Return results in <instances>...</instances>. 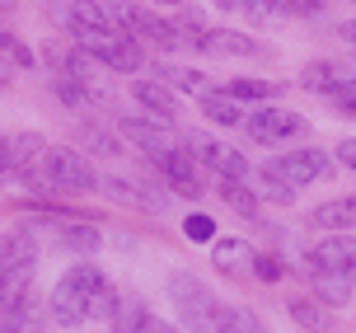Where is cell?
Masks as SVG:
<instances>
[{
  "label": "cell",
  "instance_id": "cell-1",
  "mask_svg": "<svg viewBox=\"0 0 356 333\" xmlns=\"http://www.w3.org/2000/svg\"><path fill=\"white\" fill-rule=\"evenodd\" d=\"M104 286V272L94 263H75L66 277L56 281V291H52V315L66 324V329H75V324H85V305L89 296Z\"/></svg>",
  "mask_w": 356,
  "mask_h": 333
},
{
  "label": "cell",
  "instance_id": "cell-2",
  "mask_svg": "<svg viewBox=\"0 0 356 333\" xmlns=\"http://www.w3.org/2000/svg\"><path fill=\"white\" fill-rule=\"evenodd\" d=\"M47 183H52L56 193H94L99 188V174L89 169V160L85 155H75V150H52L47 155Z\"/></svg>",
  "mask_w": 356,
  "mask_h": 333
},
{
  "label": "cell",
  "instance_id": "cell-3",
  "mask_svg": "<svg viewBox=\"0 0 356 333\" xmlns=\"http://www.w3.org/2000/svg\"><path fill=\"white\" fill-rule=\"evenodd\" d=\"M85 42V52L89 56H99L104 66H113V70H141V42L131 33H89V38H80Z\"/></svg>",
  "mask_w": 356,
  "mask_h": 333
},
{
  "label": "cell",
  "instance_id": "cell-4",
  "mask_svg": "<svg viewBox=\"0 0 356 333\" xmlns=\"http://www.w3.org/2000/svg\"><path fill=\"white\" fill-rule=\"evenodd\" d=\"M118 132H122L131 146H141L145 155H155V160H164L169 150H174V132H169V123H160V118L122 113V118H118Z\"/></svg>",
  "mask_w": 356,
  "mask_h": 333
},
{
  "label": "cell",
  "instance_id": "cell-5",
  "mask_svg": "<svg viewBox=\"0 0 356 333\" xmlns=\"http://www.w3.org/2000/svg\"><path fill=\"white\" fill-rule=\"evenodd\" d=\"M305 263H309V272H347V277H356V240L352 235H328L305 254Z\"/></svg>",
  "mask_w": 356,
  "mask_h": 333
},
{
  "label": "cell",
  "instance_id": "cell-6",
  "mask_svg": "<svg viewBox=\"0 0 356 333\" xmlns=\"http://www.w3.org/2000/svg\"><path fill=\"white\" fill-rule=\"evenodd\" d=\"M169 286H174V296H178L183 319H188L193 329H211L216 305H211V296H207V286H202L197 277H188V272H174V277H169Z\"/></svg>",
  "mask_w": 356,
  "mask_h": 333
},
{
  "label": "cell",
  "instance_id": "cell-7",
  "mask_svg": "<svg viewBox=\"0 0 356 333\" xmlns=\"http://www.w3.org/2000/svg\"><path fill=\"white\" fill-rule=\"evenodd\" d=\"M267 169L277 178H286L291 188H305V183H314V178L328 174V150H291V155L272 160Z\"/></svg>",
  "mask_w": 356,
  "mask_h": 333
},
{
  "label": "cell",
  "instance_id": "cell-8",
  "mask_svg": "<svg viewBox=\"0 0 356 333\" xmlns=\"http://www.w3.org/2000/svg\"><path fill=\"white\" fill-rule=\"evenodd\" d=\"M244 127H249V137H253V141H263V146H277V141H291L305 123L296 118V113H286V108H258V113H253Z\"/></svg>",
  "mask_w": 356,
  "mask_h": 333
},
{
  "label": "cell",
  "instance_id": "cell-9",
  "mask_svg": "<svg viewBox=\"0 0 356 333\" xmlns=\"http://www.w3.org/2000/svg\"><path fill=\"white\" fill-rule=\"evenodd\" d=\"M66 24L75 29V38H89V33H113V15H108L104 0H75L66 10ZM122 33V29H118Z\"/></svg>",
  "mask_w": 356,
  "mask_h": 333
},
{
  "label": "cell",
  "instance_id": "cell-10",
  "mask_svg": "<svg viewBox=\"0 0 356 333\" xmlns=\"http://www.w3.org/2000/svg\"><path fill=\"white\" fill-rule=\"evenodd\" d=\"M160 164H164L169 183H174L183 197H202V193H207V188H202V174H197V160L188 155V150H169Z\"/></svg>",
  "mask_w": 356,
  "mask_h": 333
},
{
  "label": "cell",
  "instance_id": "cell-11",
  "mask_svg": "<svg viewBox=\"0 0 356 333\" xmlns=\"http://www.w3.org/2000/svg\"><path fill=\"white\" fill-rule=\"evenodd\" d=\"M131 94H136V104H141V108H150V118L174 123V113H178V94H174V89H164L160 80H136Z\"/></svg>",
  "mask_w": 356,
  "mask_h": 333
},
{
  "label": "cell",
  "instance_id": "cell-12",
  "mask_svg": "<svg viewBox=\"0 0 356 333\" xmlns=\"http://www.w3.org/2000/svg\"><path fill=\"white\" fill-rule=\"evenodd\" d=\"M309 281H314L323 305H347L356 286V277H347V272H309Z\"/></svg>",
  "mask_w": 356,
  "mask_h": 333
},
{
  "label": "cell",
  "instance_id": "cell-13",
  "mask_svg": "<svg viewBox=\"0 0 356 333\" xmlns=\"http://www.w3.org/2000/svg\"><path fill=\"white\" fill-rule=\"evenodd\" d=\"M211 258L220 272H244L253 263V249L244 240H211Z\"/></svg>",
  "mask_w": 356,
  "mask_h": 333
},
{
  "label": "cell",
  "instance_id": "cell-14",
  "mask_svg": "<svg viewBox=\"0 0 356 333\" xmlns=\"http://www.w3.org/2000/svg\"><path fill=\"white\" fill-rule=\"evenodd\" d=\"M216 188H220V197H225L239 216H249V221L258 216V193H253L244 178H220V174H216Z\"/></svg>",
  "mask_w": 356,
  "mask_h": 333
},
{
  "label": "cell",
  "instance_id": "cell-15",
  "mask_svg": "<svg viewBox=\"0 0 356 333\" xmlns=\"http://www.w3.org/2000/svg\"><path fill=\"white\" fill-rule=\"evenodd\" d=\"M33 258H38V249L29 235H0V277L19 263H33Z\"/></svg>",
  "mask_w": 356,
  "mask_h": 333
},
{
  "label": "cell",
  "instance_id": "cell-16",
  "mask_svg": "<svg viewBox=\"0 0 356 333\" xmlns=\"http://www.w3.org/2000/svg\"><path fill=\"white\" fill-rule=\"evenodd\" d=\"M0 150H5V164H10V169H24V164L42 150V137H38V132H19V137L0 141Z\"/></svg>",
  "mask_w": 356,
  "mask_h": 333
},
{
  "label": "cell",
  "instance_id": "cell-17",
  "mask_svg": "<svg viewBox=\"0 0 356 333\" xmlns=\"http://www.w3.org/2000/svg\"><path fill=\"white\" fill-rule=\"evenodd\" d=\"M104 193H108V197H118V202H131V207H150V211H160V207H164V197L145 193V188L127 183V178H104Z\"/></svg>",
  "mask_w": 356,
  "mask_h": 333
},
{
  "label": "cell",
  "instance_id": "cell-18",
  "mask_svg": "<svg viewBox=\"0 0 356 333\" xmlns=\"http://www.w3.org/2000/svg\"><path fill=\"white\" fill-rule=\"evenodd\" d=\"M314 226H356V193L352 197H338V202H323V207H314V216H309Z\"/></svg>",
  "mask_w": 356,
  "mask_h": 333
},
{
  "label": "cell",
  "instance_id": "cell-19",
  "mask_svg": "<svg viewBox=\"0 0 356 333\" xmlns=\"http://www.w3.org/2000/svg\"><path fill=\"white\" fill-rule=\"evenodd\" d=\"M202 108H207V118L220 123V127H239L244 123V108H239V99H230V94H207Z\"/></svg>",
  "mask_w": 356,
  "mask_h": 333
},
{
  "label": "cell",
  "instance_id": "cell-20",
  "mask_svg": "<svg viewBox=\"0 0 356 333\" xmlns=\"http://www.w3.org/2000/svg\"><path fill=\"white\" fill-rule=\"evenodd\" d=\"M202 47H207V52H225V56H249L253 38H239V33H230V29H216V33L202 38Z\"/></svg>",
  "mask_w": 356,
  "mask_h": 333
},
{
  "label": "cell",
  "instance_id": "cell-21",
  "mask_svg": "<svg viewBox=\"0 0 356 333\" xmlns=\"http://www.w3.org/2000/svg\"><path fill=\"white\" fill-rule=\"evenodd\" d=\"M286 310H291V319L296 324H305V329H328V305L323 300H286Z\"/></svg>",
  "mask_w": 356,
  "mask_h": 333
},
{
  "label": "cell",
  "instance_id": "cell-22",
  "mask_svg": "<svg viewBox=\"0 0 356 333\" xmlns=\"http://www.w3.org/2000/svg\"><path fill=\"white\" fill-rule=\"evenodd\" d=\"M29 315H33V296H29V291L15 296V300H5V305H0V333H19L29 324Z\"/></svg>",
  "mask_w": 356,
  "mask_h": 333
},
{
  "label": "cell",
  "instance_id": "cell-23",
  "mask_svg": "<svg viewBox=\"0 0 356 333\" xmlns=\"http://www.w3.org/2000/svg\"><path fill=\"white\" fill-rule=\"evenodd\" d=\"M211 329H216V333H267L263 324L249 315V310H216Z\"/></svg>",
  "mask_w": 356,
  "mask_h": 333
},
{
  "label": "cell",
  "instance_id": "cell-24",
  "mask_svg": "<svg viewBox=\"0 0 356 333\" xmlns=\"http://www.w3.org/2000/svg\"><path fill=\"white\" fill-rule=\"evenodd\" d=\"M104 245V235L99 226H66L61 230V249H75V254H89V249Z\"/></svg>",
  "mask_w": 356,
  "mask_h": 333
},
{
  "label": "cell",
  "instance_id": "cell-25",
  "mask_svg": "<svg viewBox=\"0 0 356 333\" xmlns=\"http://www.w3.org/2000/svg\"><path fill=\"white\" fill-rule=\"evenodd\" d=\"M211 174H220V178H244V183H249V160L239 155V150H234V146H220V155H216V169Z\"/></svg>",
  "mask_w": 356,
  "mask_h": 333
},
{
  "label": "cell",
  "instance_id": "cell-26",
  "mask_svg": "<svg viewBox=\"0 0 356 333\" xmlns=\"http://www.w3.org/2000/svg\"><path fill=\"white\" fill-rule=\"evenodd\" d=\"M183 146H188V155L202 164V169H216V155H220V141H211V137H202V132H188L183 137Z\"/></svg>",
  "mask_w": 356,
  "mask_h": 333
},
{
  "label": "cell",
  "instance_id": "cell-27",
  "mask_svg": "<svg viewBox=\"0 0 356 333\" xmlns=\"http://www.w3.org/2000/svg\"><path fill=\"white\" fill-rule=\"evenodd\" d=\"M258 197H267V202H291L296 197V188L286 183V178H277L272 169H258V188H253Z\"/></svg>",
  "mask_w": 356,
  "mask_h": 333
},
{
  "label": "cell",
  "instance_id": "cell-28",
  "mask_svg": "<svg viewBox=\"0 0 356 333\" xmlns=\"http://www.w3.org/2000/svg\"><path fill=\"white\" fill-rule=\"evenodd\" d=\"M118 305H122V300H118V291H113V286H99V291H94V296H89V305H85V319H113L118 315Z\"/></svg>",
  "mask_w": 356,
  "mask_h": 333
},
{
  "label": "cell",
  "instance_id": "cell-29",
  "mask_svg": "<svg viewBox=\"0 0 356 333\" xmlns=\"http://www.w3.org/2000/svg\"><path fill=\"white\" fill-rule=\"evenodd\" d=\"M244 10L253 19H286L291 10H300V0H244Z\"/></svg>",
  "mask_w": 356,
  "mask_h": 333
},
{
  "label": "cell",
  "instance_id": "cell-30",
  "mask_svg": "<svg viewBox=\"0 0 356 333\" xmlns=\"http://www.w3.org/2000/svg\"><path fill=\"white\" fill-rule=\"evenodd\" d=\"M300 85H305V89H314V94H333V85H338V70L323 66V61H314V66L300 75Z\"/></svg>",
  "mask_w": 356,
  "mask_h": 333
},
{
  "label": "cell",
  "instance_id": "cell-31",
  "mask_svg": "<svg viewBox=\"0 0 356 333\" xmlns=\"http://www.w3.org/2000/svg\"><path fill=\"white\" fill-rule=\"evenodd\" d=\"M80 141H85L89 150H99V155H122V146L113 132H99V127H80Z\"/></svg>",
  "mask_w": 356,
  "mask_h": 333
},
{
  "label": "cell",
  "instance_id": "cell-32",
  "mask_svg": "<svg viewBox=\"0 0 356 333\" xmlns=\"http://www.w3.org/2000/svg\"><path fill=\"white\" fill-rule=\"evenodd\" d=\"M333 104L342 108V118H356V75H347V80L338 75V85H333Z\"/></svg>",
  "mask_w": 356,
  "mask_h": 333
},
{
  "label": "cell",
  "instance_id": "cell-33",
  "mask_svg": "<svg viewBox=\"0 0 356 333\" xmlns=\"http://www.w3.org/2000/svg\"><path fill=\"white\" fill-rule=\"evenodd\" d=\"M277 85H267V80H234L230 85V99H272Z\"/></svg>",
  "mask_w": 356,
  "mask_h": 333
},
{
  "label": "cell",
  "instance_id": "cell-34",
  "mask_svg": "<svg viewBox=\"0 0 356 333\" xmlns=\"http://www.w3.org/2000/svg\"><path fill=\"white\" fill-rule=\"evenodd\" d=\"M160 75L169 80V85H178V89H193V94H202V89H207V85H202V75H197V70H188V66H164Z\"/></svg>",
  "mask_w": 356,
  "mask_h": 333
},
{
  "label": "cell",
  "instance_id": "cell-35",
  "mask_svg": "<svg viewBox=\"0 0 356 333\" xmlns=\"http://www.w3.org/2000/svg\"><path fill=\"white\" fill-rule=\"evenodd\" d=\"M183 230H188V240H197V245L216 240V221H211V216H202V211H193V216L183 221Z\"/></svg>",
  "mask_w": 356,
  "mask_h": 333
},
{
  "label": "cell",
  "instance_id": "cell-36",
  "mask_svg": "<svg viewBox=\"0 0 356 333\" xmlns=\"http://www.w3.org/2000/svg\"><path fill=\"white\" fill-rule=\"evenodd\" d=\"M0 52H5V56H15L19 66H33V52H29V47H19V42H15L10 33H0Z\"/></svg>",
  "mask_w": 356,
  "mask_h": 333
},
{
  "label": "cell",
  "instance_id": "cell-37",
  "mask_svg": "<svg viewBox=\"0 0 356 333\" xmlns=\"http://www.w3.org/2000/svg\"><path fill=\"white\" fill-rule=\"evenodd\" d=\"M253 263H258V277H263V281H277V277H282V272H286V268H282V258H277V254H263V258H253Z\"/></svg>",
  "mask_w": 356,
  "mask_h": 333
},
{
  "label": "cell",
  "instance_id": "cell-38",
  "mask_svg": "<svg viewBox=\"0 0 356 333\" xmlns=\"http://www.w3.org/2000/svg\"><path fill=\"white\" fill-rule=\"evenodd\" d=\"M338 160L347 164V169H356V141H342V146H338Z\"/></svg>",
  "mask_w": 356,
  "mask_h": 333
},
{
  "label": "cell",
  "instance_id": "cell-39",
  "mask_svg": "<svg viewBox=\"0 0 356 333\" xmlns=\"http://www.w3.org/2000/svg\"><path fill=\"white\" fill-rule=\"evenodd\" d=\"M338 33H342V38H347V42L356 47V24H338Z\"/></svg>",
  "mask_w": 356,
  "mask_h": 333
},
{
  "label": "cell",
  "instance_id": "cell-40",
  "mask_svg": "<svg viewBox=\"0 0 356 333\" xmlns=\"http://www.w3.org/2000/svg\"><path fill=\"white\" fill-rule=\"evenodd\" d=\"M5 174H15V169H10V164H5V150H0V178Z\"/></svg>",
  "mask_w": 356,
  "mask_h": 333
},
{
  "label": "cell",
  "instance_id": "cell-41",
  "mask_svg": "<svg viewBox=\"0 0 356 333\" xmlns=\"http://www.w3.org/2000/svg\"><path fill=\"white\" fill-rule=\"evenodd\" d=\"M216 5H220V10H234V5H239V0H216Z\"/></svg>",
  "mask_w": 356,
  "mask_h": 333
},
{
  "label": "cell",
  "instance_id": "cell-42",
  "mask_svg": "<svg viewBox=\"0 0 356 333\" xmlns=\"http://www.w3.org/2000/svg\"><path fill=\"white\" fill-rule=\"evenodd\" d=\"M300 10H319V0H300Z\"/></svg>",
  "mask_w": 356,
  "mask_h": 333
},
{
  "label": "cell",
  "instance_id": "cell-43",
  "mask_svg": "<svg viewBox=\"0 0 356 333\" xmlns=\"http://www.w3.org/2000/svg\"><path fill=\"white\" fill-rule=\"evenodd\" d=\"M160 5H183V0H160Z\"/></svg>",
  "mask_w": 356,
  "mask_h": 333
}]
</instances>
